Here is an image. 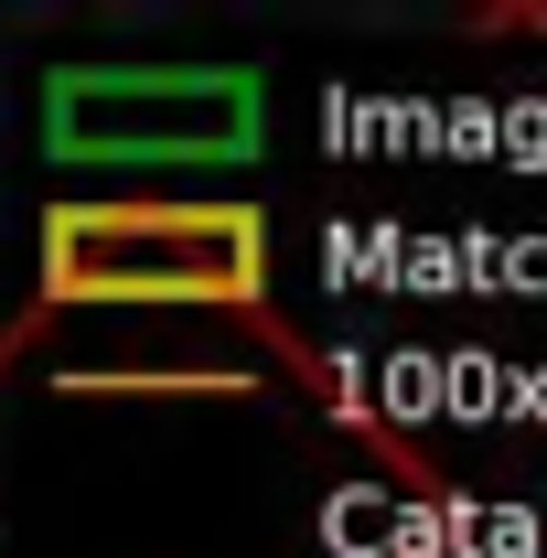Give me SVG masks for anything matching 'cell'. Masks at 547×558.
I'll use <instances>...</instances> for the list:
<instances>
[{"label": "cell", "mask_w": 547, "mask_h": 558, "mask_svg": "<svg viewBox=\"0 0 547 558\" xmlns=\"http://www.w3.org/2000/svg\"><path fill=\"white\" fill-rule=\"evenodd\" d=\"M44 301H205L269 323V215L258 205H54Z\"/></svg>", "instance_id": "6da1fadb"}, {"label": "cell", "mask_w": 547, "mask_h": 558, "mask_svg": "<svg viewBox=\"0 0 547 558\" xmlns=\"http://www.w3.org/2000/svg\"><path fill=\"white\" fill-rule=\"evenodd\" d=\"M269 130L247 65H65L44 86V150L75 172H205Z\"/></svg>", "instance_id": "7a4b0ae2"}]
</instances>
